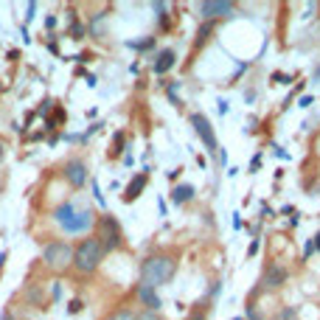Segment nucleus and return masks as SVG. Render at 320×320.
<instances>
[{
	"mask_svg": "<svg viewBox=\"0 0 320 320\" xmlns=\"http://www.w3.org/2000/svg\"><path fill=\"white\" fill-rule=\"evenodd\" d=\"M53 216H56V222L62 225L68 233H87V230L96 225L93 211L85 208V205H79V203H62Z\"/></svg>",
	"mask_w": 320,
	"mask_h": 320,
	"instance_id": "nucleus-1",
	"label": "nucleus"
},
{
	"mask_svg": "<svg viewBox=\"0 0 320 320\" xmlns=\"http://www.w3.org/2000/svg\"><path fill=\"white\" fill-rule=\"evenodd\" d=\"M102 258H104V247H102V242H98L96 236L82 239L79 245H76V250H73V267L82 272V275L96 272L98 264H102Z\"/></svg>",
	"mask_w": 320,
	"mask_h": 320,
	"instance_id": "nucleus-2",
	"label": "nucleus"
},
{
	"mask_svg": "<svg viewBox=\"0 0 320 320\" xmlns=\"http://www.w3.org/2000/svg\"><path fill=\"white\" fill-rule=\"evenodd\" d=\"M177 270V262L171 256H149L144 264H141V284H146V287H160V284H166L171 275H174Z\"/></svg>",
	"mask_w": 320,
	"mask_h": 320,
	"instance_id": "nucleus-3",
	"label": "nucleus"
},
{
	"mask_svg": "<svg viewBox=\"0 0 320 320\" xmlns=\"http://www.w3.org/2000/svg\"><path fill=\"white\" fill-rule=\"evenodd\" d=\"M98 242H102L104 253L107 250H118V247L124 245V233H121V225H118L115 216H110V213H104L102 219H98Z\"/></svg>",
	"mask_w": 320,
	"mask_h": 320,
	"instance_id": "nucleus-4",
	"label": "nucleus"
},
{
	"mask_svg": "<svg viewBox=\"0 0 320 320\" xmlns=\"http://www.w3.org/2000/svg\"><path fill=\"white\" fill-rule=\"evenodd\" d=\"M43 262L48 264L51 270L62 272V270H68V267L73 264V250H70L65 242H51V245H45V250H43Z\"/></svg>",
	"mask_w": 320,
	"mask_h": 320,
	"instance_id": "nucleus-5",
	"label": "nucleus"
},
{
	"mask_svg": "<svg viewBox=\"0 0 320 320\" xmlns=\"http://www.w3.org/2000/svg\"><path fill=\"white\" fill-rule=\"evenodd\" d=\"M191 127H194V132L203 138V144L208 146L211 155H213V152H219V141H216V135H213V127H211V121L203 115V112H194V115H191Z\"/></svg>",
	"mask_w": 320,
	"mask_h": 320,
	"instance_id": "nucleus-6",
	"label": "nucleus"
},
{
	"mask_svg": "<svg viewBox=\"0 0 320 320\" xmlns=\"http://www.w3.org/2000/svg\"><path fill=\"white\" fill-rule=\"evenodd\" d=\"M236 11V6L230 0H205L199 3V14H203L205 23H213L216 17H230Z\"/></svg>",
	"mask_w": 320,
	"mask_h": 320,
	"instance_id": "nucleus-7",
	"label": "nucleus"
},
{
	"mask_svg": "<svg viewBox=\"0 0 320 320\" xmlns=\"http://www.w3.org/2000/svg\"><path fill=\"white\" fill-rule=\"evenodd\" d=\"M62 174H65V180H68L73 188H82L87 183V166L82 163V160H70V163L65 166Z\"/></svg>",
	"mask_w": 320,
	"mask_h": 320,
	"instance_id": "nucleus-8",
	"label": "nucleus"
},
{
	"mask_svg": "<svg viewBox=\"0 0 320 320\" xmlns=\"http://www.w3.org/2000/svg\"><path fill=\"white\" fill-rule=\"evenodd\" d=\"M146 183H149V171H141V174H135L132 180H129V186L124 188L121 199H124V203H135V199L141 197V191L146 188Z\"/></svg>",
	"mask_w": 320,
	"mask_h": 320,
	"instance_id": "nucleus-9",
	"label": "nucleus"
},
{
	"mask_svg": "<svg viewBox=\"0 0 320 320\" xmlns=\"http://www.w3.org/2000/svg\"><path fill=\"white\" fill-rule=\"evenodd\" d=\"M284 281H287V270H284L281 264H270L264 270V278H262L264 289H278Z\"/></svg>",
	"mask_w": 320,
	"mask_h": 320,
	"instance_id": "nucleus-10",
	"label": "nucleus"
},
{
	"mask_svg": "<svg viewBox=\"0 0 320 320\" xmlns=\"http://www.w3.org/2000/svg\"><path fill=\"white\" fill-rule=\"evenodd\" d=\"M138 298H141V304H144V309H152V312L160 309L157 292H155L152 287H146V284H141V287H138Z\"/></svg>",
	"mask_w": 320,
	"mask_h": 320,
	"instance_id": "nucleus-11",
	"label": "nucleus"
},
{
	"mask_svg": "<svg viewBox=\"0 0 320 320\" xmlns=\"http://www.w3.org/2000/svg\"><path fill=\"white\" fill-rule=\"evenodd\" d=\"M194 194H197V188H194L191 183H180V186L171 188V203H174V205H183V203H188Z\"/></svg>",
	"mask_w": 320,
	"mask_h": 320,
	"instance_id": "nucleus-12",
	"label": "nucleus"
},
{
	"mask_svg": "<svg viewBox=\"0 0 320 320\" xmlns=\"http://www.w3.org/2000/svg\"><path fill=\"white\" fill-rule=\"evenodd\" d=\"M174 51H160L157 53V62H155V73H160V76H163V73H169V70L171 68H174Z\"/></svg>",
	"mask_w": 320,
	"mask_h": 320,
	"instance_id": "nucleus-13",
	"label": "nucleus"
},
{
	"mask_svg": "<svg viewBox=\"0 0 320 320\" xmlns=\"http://www.w3.org/2000/svg\"><path fill=\"white\" fill-rule=\"evenodd\" d=\"M211 31H213V23H203V28L197 31V48L205 43V39H208V34H211Z\"/></svg>",
	"mask_w": 320,
	"mask_h": 320,
	"instance_id": "nucleus-14",
	"label": "nucleus"
},
{
	"mask_svg": "<svg viewBox=\"0 0 320 320\" xmlns=\"http://www.w3.org/2000/svg\"><path fill=\"white\" fill-rule=\"evenodd\" d=\"M82 37H85V26L73 20V26H70V39H82Z\"/></svg>",
	"mask_w": 320,
	"mask_h": 320,
	"instance_id": "nucleus-15",
	"label": "nucleus"
},
{
	"mask_svg": "<svg viewBox=\"0 0 320 320\" xmlns=\"http://www.w3.org/2000/svg\"><path fill=\"white\" fill-rule=\"evenodd\" d=\"M107 320H135V315H132V312H129V309H118L115 315H110Z\"/></svg>",
	"mask_w": 320,
	"mask_h": 320,
	"instance_id": "nucleus-16",
	"label": "nucleus"
},
{
	"mask_svg": "<svg viewBox=\"0 0 320 320\" xmlns=\"http://www.w3.org/2000/svg\"><path fill=\"white\" fill-rule=\"evenodd\" d=\"M155 45V37H146V39H141V43H129V48H141V51H146V48H152Z\"/></svg>",
	"mask_w": 320,
	"mask_h": 320,
	"instance_id": "nucleus-17",
	"label": "nucleus"
},
{
	"mask_svg": "<svg viewBox=\"0 0 320 320\" xmlns=\"http://www.w3.org/2000/svg\"><path fill=\"white\" fill-rule=\"evenodd\" d=\"M121 144H124V132H115V141H112V155H121Z\"/></svg>",
	"mask_w": 320,
	"mask_h": 320,
	"instance_id": "nucleus-18",
	"label": "nucleus"
},
{
	"mask_svg": "<svg viewBox=\"0 0 320 320\" xmlns=\"http://www.w3.org/2000/svg\"><path fill=\"white\" fill-rule=\"evenodd\" d=\"M82 309H85V304H82L79 298H76V301H70V304H68V312H70V315H79Z\"/></svg>",
	"mask_w": 320,
	"mask_h": 320,
	"instance_id": "nucleus-19",
	"label": "nucleus"
},
{
	"mask_svg": "<svg viewBox=\"0 0 320 320\" xmlns=\"http://www.w3.org/2000/svg\"><path fill=\"white\" fill-rule=\"evenodd\" d=\"M135 320H160V317H157V312H152V309H144L141 315H135Z\"/></svg>",
	"mask_w": 320,
	"mask_h": 320,
	"instance_id": "nucleus-20",
	"label": "nucleus"
},
{
	"mask_svg": "<svg viewBox=\"0 0 320 320\" xmlns=\"http://www.w3.org/2000/svg\"><path fill=\"white\" fill-rule=\"evenodd\" d=\"M272 82H275V85H289V82H292V76H287V73H272Z\"/></svg>",
	"mask_w": 320,
	"mask_h": 320,
	"instance_id": "nucleus-21",
	"label": "nucleus"
},
{
	"mask_svg": "<svg viewBox=\"0 0 320 320\" xmlns=\"http://www.w3.org/2000/svg\"><path fill=\"white\" fill-rule=\"evenodd\" d=\"M256 253H258V239H253V242H250V247H247V256L253 258Z\"/></svg>",
	"mask_w": 320,
	"mask_h": 320,
	"instance_id": "nucleus-22",
	"label": "nucleus"
},
{
	"mask_svg": "<svg viewBox=\"0 0 320 320\" xmlns=\"http://www.w3.org/2000/svg\"><path fill=\"white\" fill-rule=\"evenodd\" d=\"M275 320H295V309H284V315H278Z\"/></svg>",
	"mask_w": 320,
	"mask_h": 320,
	"instance_id": "nucleus-23",
	"label": "nucleus"
},
{
	"mask_svg": "<svg viewBox=\"0 0 320 320\" xmlns=\"http://www.w3.org/2000/svg\"><path fill=\"white\" fill-rule=\"evenodd\" d=\"M258 166H262V155H256L250 160V171H258Z\"/></svg>",
	"mask_w": 320,
	"mask_h": 320,
	"instance_id": "nucleus-24",
	"label": "nucleus"
},
{
	"mask_svg": "<svg viewBox=\"0 0 320 320\" xmlns=\"http://www.w3.org/2000/svg\"><path fill=\"white\" fill-rule=\"evenodd\" d=\"M188 320H205V312H203V309L191 312V317H188Z\"/></svg>",
	"mask_w": 320,
	"mask_h": 320,
	"instance_id": "nucleus-25",
	"label": "nucleus"
},
{
	"mask_svg": "<svg viewBox=\"0 0 320 320\" xmlns=\"http://www.w3.org/2000/svg\"><path fill=\"white\" fill-rule=\"evenodd\" d=\"M48 107H51V102H43V107H39L37 112H39V115H45V112H48Z\"/></svg>",
	"mask_w": 320,
	"mask_h": 320,
	"instance_id": "nucleus-26",
	"label": "nucleus"
},
{
	"mask_svg": "<svg viewBox=\"0 0 320 320\" xmlns=\"http://www.w3.org/2000/svg\"><path fill=\"white\" fill-rule=\"evenodd\" d=\"M247 320H258V315H256V309H253V306L247 309Z\"/></svg>",
	"mask_w": 320,
	"mask_h": 320,
	"instance_id": "nucleus-27",
	"label": "nucleus"
},
{
	"mask_svg": "<svg viewBox=\"0 0 320 320\" xmlns=\"http://www.w3.org/2000/svg\"><path fill=\"white\" fill-rule=\"evenodd\" d=\"M312 242H315V250L320 253V230H317V236H315V239H312Z\"/></svg>",
	"mask_w": 320,
	"mask_h": 320,
	"instance_id": "nucleus-28",
	"label": "nucleus"
},
{
	"mask_svg": "<svg viewBox=\"0 0 320 320\" xmlns=\"http://www.w3.org/2000/svg\"><path fill=\"white\" fill-rule=\"evenodd\" d=\"M233 320H245V317H233Z\"/></svg>",
	"mask_w": 320,
	"mask_h": 320,
	"instance_id": "nucleus-29",
	"label": "nucleus"
}]
</instances>
